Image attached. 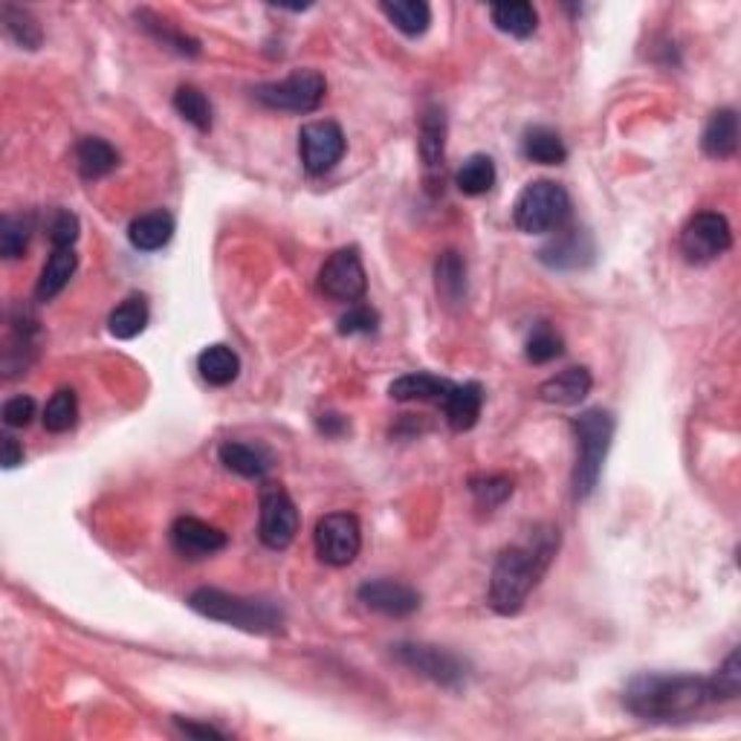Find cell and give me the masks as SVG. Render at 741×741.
Segmentation results:
<instances>
[{
  "label": "cell",
  "instance_id": "21",
  "mask_svg": "<svg viewBox=\"0 0 741 741\" xmlns=\"http://www.w3.org/2000/svg\"><path fill=\"white\" fill-rule=\"evenodd\" d=\"M76 165H78V174H81L85 180L93 183V180L108 177L111 172H116V165H120V154H116V148H113L108 139L85 137L76 146Z\"/></svg>",
  "mask_w": 741,
  "mask_h": 741
},
{
  "label": "cell",
  "instance_id": "15",
  "mask_svg": "<svg viewBox=\"0 0 741 741\" xmlns=\"http://www.w3.org/2000/svg\"><path fill=\"white\" fill-rule=\"evenodd\" d=\"M420 156L429 177L443 174V160H447V116L443 108L429 104L420 116Z\"/></svg>",
  "mask_w": 741,
  "mask_h": 741
},
{
  "label": "cell",
  "instance_id": "16",
  "mask_svg": "<svg viewBox=\"0 0 741 741\" xmlns=\"http://www.w3.org/2000/svg\"><path fill=\"white\" fill-rule=\"evenodd\" d=\"M591 386H594V377L588 368H565L560 370L556 377L544 379L539 386V400L553 405H579L591 394Z\"/></svg>",
  "mask_w": 741,
  "mask_h": 741
},
{
  "label": "cell",
  "instance_id": "14",
  "mask_svg": "<svg viewBox=\"0 0 741 741\" xmlns=\"http://www.w3.org/2000/svg\"><path fill=\"white\" fill-rule=\"evenodd\" d=\"M174 551L186 560H206L226 548V533L217 527L200 522V518L183 516L172 525Z\"/></svg>",
  "mask_w": 741,
  "mask_h": 741
},
{
  "label": "cell",
  "instance_id": "13",
  "mask_svg": "<svg viewBox=\"0 0 741 741\" xmlns=\"http://www.w3.org/2000/svg\"><path fill=\"white\" fill-rule=\"evenodd\" d=\"M356 596L365 608L386 617H409L420 608V591L397 579H368L360 586Z\"/></svg>",
  "mask_w": 741,
  "mask_h": 741
},
{
  "label": "cell",
  "instance_id": "40",
  "mask_svg": "<svg viewBox=\"0 0 741 741\" xmlns=\"http://www.w3.org/2000/svg\"><path fill=\"white\" fill-rule=\"evenodd\" d=\"M78 217L70 209H55L47 221V238H50L52 250H73L78 241Z\"/></svg>",
  "mask_w": 741,
  "mask_h": 741
},
{
  "label": "cell",
  "instance_id": "3",
  "mask_svg": "<svg viewBox=\"0 0 741 741\" xmlns=\"http://www.w3.org/2000/svg\"><path fill=\"white\" fill-rule=\"evenodd\" d=\"M189 608L206 620L226 623L250 635H281L285 631V612L273 600H255V596H238L221 588H198L189 594Z\"/></svg>",
  "mask_w": 741,
  "mask_h": 741
},
{
  "label": "cell",
  "instance_id": "45",
  "mask_svg": "<svg viewBox=\"0 0 741 741\" xmlns=\"http://www.w3.org/2000/svg\"><path fill=\"white\" fill-rule=\"evenodd\" d=\"M319 431L328 435V438H339L348 431V420L342 414H322L319 417Z\"/></svg>",
  "mask_w": 741,
  "mask_h": 741
},
{
  "label": "cell",
  "instance_id": "27",
  "mask_svg": "<svg viewBox=\"0 0 741 741\" xmlns=\"http://www.w3.org/2000/svg\"><path fill=\"white\" fill-rule=\"evenodd\" d=\"M379 9H382V15H386L400 33L409 35V38L423 35L431 24V7L429 3H423V0H394V3L386 0Z\"/></svg>",
  "mask_w": 741,
  "mask_h": 741
},
{
  "label": "cell",
  "instance_id": "20",
  "mask_svg": "<svg viewBox=\"0 0 741 741\" xmlns=\"http://www.w3.org/2000/svg\"><path fill=\"white\" fill-rule=\"evenodd\" d=\"M217 457L229 473L241 475V478H264L273 469V455L267 449L255 447V443H241V440L224 443Z\"/></svg>",
  "mask_w": 741,
  "mask_h": 741
},
{
  "label": "cell",
  "instance_id": "17",
  "mask_svg": "<svg viewBox=\"0 0 741 741\" xmlns=\"http://www.w3.org/2000/svg\"><path fill=\"white\" fill-rule=\"evenodd\" d=\"M447 423L455 431H469L481 417L483 409V388L478 382H455L452 391L443 400Z\"/></svg>",
  "mask_w": 741,
  "mask_h": 741
},
{
  "label": "cell",
  "instance_id": "11",
  "mask_svg": "<svg viewBox=\"0 0 741 741\" xmlns=\"http://www.w3.org/2000/svg\"><path fill=\"white\" fill-rule=\"evenodd\" d=\"M319 290L334 302H360L368 290V278L354 247L337 250L319 269Z\"/></svg>",
  "mask_w": 741,
  "mask_h": 741
},
{
  "label": "cell",
  "instance_id": "12",
  "mask_svg": "<svg viewBox=\"0 0 741 741\" xmlns=\"http://www.w3.org/2000/svg\"><path fill=\"white\" fill-rule=\"evenodd\" d=\"M346 134L337 122L322 120L304 125L299 134V154H302V165L307 174H328L330 168H337V163L346 156Z\"/></svg>",
  "mask_w": 741,
  "mask_h": 741
},
{
  "label": "cell",
  "instance_id": "35",
  "mask_svg": "<svg viewBox=\"0 0 741 741\" xmlns=\"http://www.w3.org/2000/svg\"><path fill=\"white\" fill-rule=\"evenodd\" d=\"M33 215H7L0 221V255L21 259L33 238Z\"/></svg>",
  "mask_w": 741,
  "mask_h": 741
},
{
  "label": "cell",
  "instance_id": "43",
  "mask_svg": "<svg viewBox=\"0 0 741 741\" xmlns=\"http://www.w3.org/2000/svg\"><path fill=\"white\" fill-rule=\"evenodd\" d=\"M174 725L180 727L186 736H194V739H226L224 730H217L212 725H191V721H183V718H174Z\"/></svg>",
  "mask_w": 741,
  "mask_h": 741
},
{
  "label": "cell",
  "instance_id": "6",
  "mask_svg": "<svg viewBox=\"0 0 741 741\" xmlns=\"http://www.w3.org/2000/svg\"><path fill=\"white\" fill-rule=\"evenodd\" d=\"M328 93V81L319 70H293L281 81H267L252 90L255 102L269 111L285 113H313Z\"/></svg>",
  "mask_w": 741,
  "mask_h": 741
},
{
  "label": "cell",
  "instance_id": "38",
  "mask_svg": "<svg viewBox=\"0 0 741 741\" xmlns=\"http://www.w3.org/2000/svg\"><path fill=\"white\" fill-rule=\"evenodd\" d=\"M525 354L533 365L553 363L556 356L565 354V342H562V337L556 334V330L542 325V328H536L533 334H530V339H527Z\"/></svg>",
  "mask_w": 741,
  "mask_h": 741
},
{
  "label": "cell",
  "instance_id": "44",
  "mask_svg": "<svg viewBox=\"0 0 741 741\" xmlns=\"http://www.w3.org/2000/svg\"><path fill=\"white\" fill-rule=\"evenodd\" d=\"M0 447H3V466L7 469H15L17 464H24V449H21V443L12 435H3Z\"/></svg>",
  "mask_w": 741,
  "mask_h": 741
},
{
  "label": "cell",
  "instance_id": "42",
  "mask_svg": "<svg viewBox=\"0 0 741 741\" xmlns=\"http://www.w3.org/2000/svg\"><path fill=\"white\" fill-rule=\"evenodd\" d=\"M33 417H35L33 397L17 394V397H9L7 403H3V423H7L9 429H24V426L33 423Z\"/></svg>",
  "mask_w": 741,
  "mask_h": 741
},
{
  "label": "cell",
  "instance_id": "33",
  "mask_svg": "<svg viewBox=\"0 0 741 741\" xmlns=\"http://www.w3.org/2000/svg\"><path fill=\"white\" fill-rule=\"evenodd\" d=\"M137 21L142 24V29H148V33L154 35L163 47H172V50L180 52V55H198L200 52V43L194 41V38L183 35L180 29H174L168 21H163V17L154 15V12L142 9V12H137Z\"/></svg>",
  "mask_w": 741,
  "mask_h": 741
},
{
  "label": "cell",
  "instance_id": "26",
  "mask_svg": "<svg viewBox=\"0 0 741 741\" xmlns=\"http://www.w3.org/2000/svg\"><path fill=\"white\" fill-rule=\"evenodd\" d=\"M435 287L443 304H461L466 299V264L457 252H443L435 264Z\"/></svg>",
  "mask_w": 741,
  "mask_h": 741
},
{
  "label": "cell",
  "instance_id": "34",
  "mask_svg": "<svg viewBox=\"0 0 741 741\" xmlns=\"http://www.w3.org/2000/svg\"><path fill=\"white\" fill-rule=\"evenodd\" d=\"M0 15H3V26H7V33L12 35V41L17 47H24V50H38L41 47V26H38V21L26 9L3 3Z\"/></svg>",
  "mask_w": 741,
  "mask_h": 741
},
{
  "label": "cell",
  "instance_id": "2",
  "mask_svg": "<svg viewBox=\"0 0 741 741\" xmlns=\"http://www.w3.org/2000/svg\"><path fill=\"white\" fill-rule=\"evenodd\" d=\"M623 704L643 721H687L716 704L707 678L699 675H638L626 683Z\"/></svg>",
  "mask_w": 741,
  "mask_h": 741
},
{
  "label": "cell",
  "instance_id": "1",
  "mask_svg": "<svg viewBox=\"0 0 741 741\" xmlns=\"http://www.w3.org/2000/svg\"><path fill=\"white\" fill-rule=\"evenodd\" d=\"M560 551V530L551 525H536L522 542L510 544L499 553L490 577V605L495 614H518L527 596L539 586L544 570L551 568Z\"/></svg>",
  "mask_w": 741,
  "mask_h": 741
},
{
  "label": "cell",
  "instance_id": "8",
  "mask_svg": "<svg viewBox=\"0 0 741 741\" xmlns=\"http://www.w3.org/2000/svg\"><path fill=\"white\" fill-rule=\"evenodd\" d=\"M733 247V229L718 212H699L681 229V252L690 264H709Z\"/></svg>",
  "mask_w": 741,
  "mask_h": 741
},
{
  "label": "cell",
  "instance_id": "28",
  "mask_svg": "<svg viewBox=\"0 0 741 741\" xmlns=\"http://www.w3.org/2000/svg\"><path fill=\"white\" fill-rule=\"evenodd\" d=\"M490 17L495 29L513 35V38H530L539 26V15H536L533 3L516 0V3H495L490 9Z\"/></svg>",
  "mask_w": 741,
  "mask_h": 741
},
{
  "label": "cell",
  "instance_id": "37",
  "mask_svg": "<svg viewBox=\"0 0 741 741\" xmlns=\"http://www.w3.org/2000/svg\"><path fill=\"white\" fill-rule=\"evenodd\" d=\"M469 492L481 507H499L513 495V481L507 475H473L469 478Z\"/></svg>",
  "mask_w": 741,
  "mask_h": 741
},
{
  "label": "cell",
  "instance_id": "24",
  "mask_svg": "<svg viewBox=\"0 0 741 741\" xmlns=\"http://www.w3.org/2000/svg\"><path fill=\"white\" fill-rule=\"evenodd\" d=\"M78 267V255L73 250H52L50 261L43 264L38 287H35V299L38 302H52L55 296L70 285V278Z\"/></svg>",
  "mask_w": 741,
  "mask_h": 741
},
{
  "label": "cell",
  "instance_id": "18",
  "mask_svg": "<svg viewBox=\"0 0 741 741\" xmlns=\"http://www.w3.org/2000/svg\"><path fill=\"white\" fill-rule=\"evenodd\" d=\"M701 148L713 160H730L739 151V116L733 108H721L709 116L701 134Z\"/></svg>",
  "mask_w": 741,
  "mask_h": 741
},
{
  "label": "cell",
  "instance_id": "19",
  "mask_svg": "<svg viewBox=\"0 0 741 741\" xmlns=\"http://www.w3.org/2000/svg\"><path fill=\"white\" fill-rule=\"evenodd\" d=\"M591 252H594L591 238L582 229H565L539 252V259L553 269H574L582 267V261L591 259Z\"/></svg>",
  "mask_w": 741,
  "mask_h": 741
},
{
  "label": "cell",
  "instance_id": "5",
  "mask_svg": "<svg viewBox=\"0 0 741 741\" xmlns=\"http://www.w3.org/2000/svg\"><path fill=\"white\" fill-rule=\"evenodd\" d=\"M570 215L568 191L553 180L527 183L513 206V224L525 235H548L562 229Z\"/></svg>",
  "mask_w": 741,
  "mask_h": 741
},
{
  "label": "cell",
  "instance_id": "31",
  "mask_svg": "<svg viewBox=\"0 0 741 741\" xmlns=\"http://www.w3.org/2000/svg\"><path fill=\"white\" fill-rule=\"evenodd\" d=\"M148 325V304L142 296H130L108 316V330L116 339H134L139 337Z\"/></svg>",
  "mask_w": 741,
  "mask_h": 741
},
{
  "label": "cell",
  "instance_id": "25",
  "mask_svg": "<svg viewBox=\"0 0 741 741\" xmlns=\"http://www.w3.org/2000/svg\"><path fill=\"white\" fill-rule=\"evenodd\" d=\"M522 154H525L530 163L562 165L568 160V148H565L562 137L553 128L533 125V128H527L525 137H522Z\"/></svg>",
  "mask_w": 741,
  "mask_h": 741
},
{
  "label": "cell",
  "instance_id": "36",
  "mask_svg": "<svg viewBox=\"0 0 741 741\" xmlns=\"http://www.w3.org/2000/svg\"><path fill=\"white\" fill-rule=\"evenodd\" d=\"M76 420H78L76 391H73V388H61V391H55V394L50 397V403L43 409V426H47V431L61 435V431L73 429Z\"/></svg>",
  "mask_w": 741,
  "mask_h": 741
},
{
  "label": "cell",
  "instance_id": "10",
  "mask_svg": "<svg viewBox=\"0 0 741 741\" xmlns=\"http://www.w3.org/2000/svg\"><path fill=\"white\" fill-rule=\"evenodd\" d=\"M296 533H299V510H296L293 499L287 495L285 487L267 483L261 490V542L273 548V551H285V548L293 544Z\"/></svg>",
  "mask_w": 741,
  "mask_h": 741
},
{
  "label": "cell",
  "instance_id": "29",
  "mask_svg": "<svg viewBox=\"0 0 741 741\" xmlns=\"http://www.w3.org/2000/svg\"><path fill=\"white\" fill-rule=\"evenodd\" d=\"M198 370L209 386H229V382L238 379L241 360H238V354H235L233 348L209 346L206 351L198 356Z\"/></svg>",
  "mask_w": 741,
  "mask_h": 741
},
{
  "label": "cell",
  "instance_id": "41",
  "mask_svg": "<svg viewBox=\"0 0 741 741\" xmlns=\"http://www.w3.org/2000/svg\"><path fill=\"white\" fill-rule=\"evenodd\" d=\"M379 328V316L368 304H354L351 311L339 319V334L342 337H356V334H374Z\"/></svg>",
  "mask_w": 741,
  "mask_h": 741
},
{
  "label": "cell",
  "instance_id": "9",
  "mask_svg": "<svg viewBox=\"0 0 741 741\" xmlns=\"http://www.w3.org/2000/svg\"><path fill=\"white\" fill-rule=\"evenodd\" d=\"M313 544L319 560L330 568H346L360 556L363 548V527L351 513H330V516L319 518L316 533H313Z\"/></svg>",
  "mask_w": 741,
  "mask_h": 741
},
{
  "label": "cell",
  "instance_id": "30",
  "mask_svg": "<svg viewBox=\"0 0 741 741\" xmlns=\"http://www.w3.org/2000/svg\"><path fill=\"white\" fill-rule=\"evenodd\" d=\"M455 183L457 189L464 191V194H469V198L487 194V191L495 186V163H492L487 154L466 156L464 165L457 168Z\"/></svg>",
  "mask_w": 741,
  "mask_h": 741
},
{
  "label": "cell",
  "instance_id": "7",
  "mask_svg": "<svg viewBox=\"0 0 741 741\" xmlns=\"http://www.w3.org/2000/svg\"><path fill=\"white\" fill-rule=\"evenodd\" d=\"M391 655L405 669H412L426 681L447 687V690H461L466 683V675H469V666H466L464 657H457L449 649L429 646V643H397Z\"/></svg>",
  "mask_w": 741,
  "mask_h": 741
},
{
  "label": "cell",
  "instance_id": "22",
  "mask_svg": "<svg viewBox=\"0 0 741 741\" xmlns=\"http://www.w3.org/2000/svg\"><path fill=\"white\" fill-rule=\"evenodd\" d=\"M452 386H455L452 379L435 377V374H405V377H397L388 386V394H391V400H400V403H412V400H438V403H443Z\"/></svg>",
  "mask_w": 741,
  "mask_h": 741
},
{
  "label": "cell",
  "instance_id": "32",
  "mask_svg": "<svg viewBox=\"0 0 741 741\" xmlns=\"http://www.w3.org/2000/svg\"><path fill=\"white\" fill-rule=\"evenodd\" d=\"M174 111L180 113L183 120L194 125L198 130H212V102L206 99V93L194 85L177 87L174 93Z\"/></svg>",
  "mask_w": 741,
  "mask_h": 741
},
{
  "label": "cell",
  "instance_id": "39",
  "mask_svg": "<svg viewBox=\"0 0 741 741\" xmlns=\"http://www.w3.org/2000/svg\"><path fill=\"white\" fill-rule=\"evenodd\" d=\"M709 690H713V699L718 701H733L739 699L741 692V664H739V649L730 652V657L725 661L721 669H716V675H709Z\"/></svg>",
  "mask_w": 741,
  "mask_h": 741
},
{
  "label": "cell",
  "instance_id": "4",
  "mask_svg": "<svg viewBox=\"0 0 741 741\" xmlns=\"http://www.w3.org/2000/svg\"><path fill=\"white\" fill-rule=\"evenodd\" d=\"M614 429H617V420H614L612 412L605 409H588L574 420V435H577V466H574V475H570V487H574V499L582 501L588 499L591 492L596 490L600 483V473H603L605 455L612 449Z\"/></svg>",
  "mask_w": 741,
  "mask_h": 741
},
{
  "label": "cell",
  "instance_id": "23",
  "mask_svg": "<svg viewBox=\"0 0 741 741\" xmlns=\"http://www.w3.org/2000/svg\"><path fill=\"white\" fill-rule=\"evenodd\" d=\"M174 235V217L168 212H148L139 215L134 224L128 226V238L134 243V250L139 252H156L163 250L165 243L172 241Z\"/></svg>",
  "mask_w": 741,
  "mask_h": 741
}]
</instances>
